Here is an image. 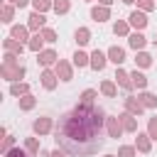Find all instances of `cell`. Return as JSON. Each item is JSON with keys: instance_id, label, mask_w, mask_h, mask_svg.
<instances>
[{"instance_id": "8d00e7d4", "label": "cell", "mask_w": 157, "mask_h": 157, "mask_svg": "<svg viewBox=\"0 0 157 157\" xmlns=\"http://www.w3.org/2000/svg\"><path fill=\"white\" fill-rule=\"evenodd\" d=\"M42 37H44V42H49V44H52V42H56V32H54V29H49V27H44V29H42Z\"/></svg>"}, {"instance_id": "4316f807", "label": "cell", "mask_w": 157, "mask_h": 157, "mask_svg": "<svg viewBox=\"0 0 157 157\" xmlns=\"http://www.w3.org/2000/svg\"><path fill=\"white\" fill-rule=\"evenodd\" d=\"M56 15H66L69 10H71V2L69 0H54V7H52Z\"/></svg>"}, {"instance_id": "f35d334b", "label": "cell", "mask_w": 157, "mask_h": 157, "mask_svg": "<svg viewBox=\"0 0 157 157\" xmlns=\"http://www.w3.org/2000/svg\"><path fill=\"white\" fill-rule=\"evenodd\" d=\"M12 7L15 5H5L2 7V22H12Z\"/></svg>"}, {"instance_id": "7c38bea8", "label": "cell", "mask_w": 157, "mask_h": 157, "mask_svg": "<svg viewBox=\"0 0 157 157\" xmlns=\"http://www.w3.org/2000/svg\"><path fill=\"white\" fill-rule=\"evenodd\" d=\"M108 61H113L115 66H120L125 61V49L123 47H110L108 49Z\"/></svg>"}, {"instance_id": "6da1fadb", "label": "cell", "mask_w": 157, "mask_h": 157, "mask_svg": "<svg viewBox=\"0 0 157 157\" xmlns=\"http://www.w3.org/2000/svg\"><path fill=\"white\" fill-rule=\"evenodd\" d=\"M105 113L101 105L93 103H78L76 108L66 110L56 128H54V142L71 157H93L103 147V132H105Z\"/></svg>"}, {"instance_id": "83f0119b", "label": "cell", "mask_w": 157, "mask_h": 157, "mask_svg": "<svg viewBox=\"0 0 157 157\" xmlns=\"http://www.w3.org/2000/svg\"><path fill=\"white\" fill-rule=\"evenodd\" d=\"M135 64H137V66H142V69H147V66L152 64V56H150L147 52H137V56H135Z\"/></svg>"}, {"instance_id": "5b68a950", "label": "cell", "mask_w": 157, "mask_h": 157, "mask_svg": "<svg viewBox=\"0 0 157 157\" xmlns=\"http://www.w3.org/2000/svg\"><path fill=\"white\" fill-rule=\"evenodd\" d=\"M105 61H108V54H103L101 49L91 52V69L93 71H103L105 69Z\"/></svg>"}, {"instance_id": "9c48e42d", "label": "cell", "mask_w": 157, "mask_h": 157, "mask_svg": "<svg viewBox=\"0 0 157 157\" xmlns=\"http://www.w3.org/2000/svg\"><path fill=\"white\" fill-rule=\"evenodd\" d=\"M44 22H47L44 12H37V10H34V12L29 15V22H27V27H29V29H34V32H39V29L44 27Z\"/></svg>"}, {"instance_id": "cb8c5ba5", "label": "cell", "mask_w": 157, "mask_h": 157, "mask_svg": "<svg viewBox=\"0 0 157 157\" xmlns=\"http://www.w3.org/2000/svg\"><path fill=\"white\" fill-rule=\"evenodd\" d=\"M42 44H44V37H42V34H39V32H37V34H34V37H32V39H29V42H27V47H29V49H32V52H37V54H39V52H42Z\"/></svg>"}, {"instance_id": "9a60e30c", "label": "cell", "mask_w": 157, "mask_h": 157, "mask_svg": "<svg viewBox=\"0 0 157 157\" xmlns=\"http://www.w3.org/2000/svg\"><path fill=\"white\" fill-rule=\"evenodd\" d=\"M125 108H128V113H132V115H142V110H145V105L140 103V98H125Z\"/></svg>"}, {"instance_id": "f6af8a7d", "label": "cell", "mask_w": 157, "mask_h": 157, "mask_svg": "<svg viewBox=\"0 0 157 157\" xmlns=\"http://www.w3.org/2000/svg\"><path fill=\"white\" fill-rule=\"evenodd\" d=\"M105 157H118V155H105Z\"/></svg>"}, {"instance_id": "5bb4252c", "label": "cell", "mask_w": 157, "mask_h": 157, "mask_svg": "<svg viewBox=\"0 0 157 157\" xmlns=\"http://www.w3.org/2000/svg\"><path fill=\"white\" fill-rule=\"evenodd\" d=\"M137 115H132V113H123L120 115V123H123V130H128V132H137V120H135Z\"/></svg>"}, {"instance_id": "7402d4cb", "label": "cell", "mask_w": 157, "mask_h": 157, "mask_svg": "<svg viewBox=\"0 0 157 157\" xmlns=\"http://www.w3.org/2000/svg\"><path fill=\"white\" fill-rule=\"evenodd\" d=\"M130 78H132V86H135V88H145V86H147V76H145V74H140L137 69L130 74Z\"/></svg>"}, {"instance_id": "d590c367", "label": "cell", "mask_w": 157, "mask_h": 157, "mask_svg": "<svg viewBox=\"0 0 157 157\" xmlns=\"http://www.w3.org/2000/svg\"><path fill=\"white\" fill-rule=\"evenodd\" d=\"M147 132H150V137H152V140H157V115H155V118H150V123H147Z\"/></svg>"}, {"instance_id": "ba28073f", "label": "cell", "mask_w": 157, "mask_h": 157, "mask_svg": "<svg viewBox=\"0 0 157 157\" xmlns=\"http://www.w3.org/2000/svg\"><path fill=\"white\" fill-rule=\"evenodd\" d=\"M128 44H130L135 52H142V49H145V44H147V37H145L142 32H132V34L128 37Z\"/></svg>"}, {"instance_id": "ac0fdd59", "label": "cell", "mask_w": 157, "mask_h": 157, "mask_svg": "<svg viewBox=\"0 0 157 157\" xmlns=\"http://www.w3.org/2000/svg\"><path fill=\"white\" fill-rule=\"evenodd\" d=\"M74 39H76V44H78V47L88 44V42H91V29H88V27H78V29L74 32Z\"/></svg>"}, {"instance_id": "f1b7e54d", "label": "cell", "mask_w": 157, "mask_h": 157, "mask_svg": "<svg viewBox=\"0 0 157 157\" xmlns=\"http://www.w3.org/2000/svg\"><path fill=\"white\" fill-rule=\"evenodd\" d=\"M32 7L37 12H47L49 7H54V0H32Z\"/></svg>"}, {"instance_id": "484cf974", "label": "cell", "mask_w": 157, "mask_h": 157, "mask_svg": "<svg viewBox=\"0 0 157 157\" xmlns=\"http://www.w3.org/2000/svg\"><path fill=\"white\" fill-rule=\"evenodd\" d=\"M140 103H142L145 108H155V105H157V96L145 91V93H140Z\"/></svg>"}, {"instance_id": "d6986e66", "label": "cell", "mask_w": 157, "mask_h": 157, "mask_svg": "<svg viewBox=\"0 0 157 157\" xmlns=\"http://www.w3.org/2000/svg\"><path fill=\"white\" fill-rule=\"evenodd\" d=\"M101 93H103V96H108V98H115V96H118V88H115V81H110V78H105V81L101 83Z\"/></svg>"}, {"instance_id": "1f68e13d", "label": "cell", "mask_w": 157, "mask_h": 157, "mask_svg": "<svg viewBox=\"0 0 157 157\" xmlns=\"http://www.w3.org/2000/svg\"><path fill=\"white\" fill-rule=\"evenodd\" d=\"M25 150H27L29 155H37V152H39V140H37V137H27V140H25Z\"/></svg>"}, {"instance_id": "ab89813d", "label": "cell", "mask_w": 157, "mask_h": 157, "mask_svg": "<svg viewBox=\"0 0 157 157\" xmlns=\"http://www.w3.org/2000/svg\"><path fill=\"white\" fill-rule=\"evenodd\" d=\"M12 145H15V137H10V135H7V137H5V142H2V155H5L7 150H12Z\"/></svg>"}, {"instance_id": "8fae6325", "label": "cell", "mask_w": 157, "mask_h": 157, "mask_svg": "<svg viewBox=\"0 0 157 157\" xmlns=\"http://www.w3.org/2000/svg\"><path fill=\"white\" fill-rule=\"evenodd\" d=\"M56 78H59L56 71H49V69L42 71V86H44L47 91H54V88H56Z\"/></svg>"}, {"instance_id": "f546056e", "label": "cell", "mask_w": 157, "mask_h": 157, "mask_svg": "<svg viewBox=\"0 0 157 157\" xmlns=\"http://www.w3.org/2000/svg\"><path fill=\"white\" fill-rule=\"evenodd\" d=\"M10 93H12V96H27V93H29V86H27V83H12V86H10Z\"/></svg>"}, {"instance_id": "44dd1931", "label": "cell", "mask_w": 157, "mask_h": 157, "mask_svg": "<svg viewBox=\"0 0 157 157\" xmlns=\"http://www.w3.org/2000/svg\"><path fill=\"white\" fill-rule=\"evenodd\" d=\"M74 66H78V69H81V66H91V56L78 49V52L74 54Z\"/></svg>"}, {"instance_id": "836d02e7", "label": "cell", "mask_w": 157, "mask_h": 157, "mask_svg": "<svg viewBox=\"0 0 157 157\" xmlns=\"http://www.w3.org/2000/svg\"><path fill=\"white\" fill-rule=\"evenodd\" d=\"M96 96H98V93H96L93 88H86V91L81 93V103H93V101H96Z\"/></svg>"}, {"instance_id": "60d3db41", "label": "cell", "mask_w": 157, "mask_h": 157, "mask_svg": "<svg viewBox=\"0 0 157 157\" xmlns=\"http://www.w3.org/2000/svg\"><path fill=\"white\" fill-rule=\"evenodd\" d=\"M27 2H32V0H10V5H15V7H25Z\"/></svg>"}, {"instance_id": "8992f818", "label": "cell", "mask_w": 157, "mask_h": 157, "mask_svg": "<svg viewBox=\"0 0 157 157\" xmlns=\"http://www.w3.org/2000/svg\"><path fill=\"white\" fill-rule=\"evenodd\" d=\"M56 76L61 78V81H71L74 78V69H71V64L69 61H56Z\"/></svg>"}, {"instance_id": "d4e9b609", "label": "cell", "mask_w": 157, "mask_h": 157, "mask_svg": "<svg viewBox=\"0 0 157 157\" xmlns=\"http://www.w3.org/2000/svg\"><path fill=\"white\" fill-rule=\"evenodd\" d=\"M2 47H5L7 52H15V54H22V42H17V39H12V37H10V39H5V42H2Z\"/></svg>"}, {"instance_id": "d6a6232c", "label": "cell", "mask_w": 157, "mask_h": 157, "mask_svg": "<svg viewBox=\"0 0 157 157\" xmlns=\"http://www.w3.org/2000/svg\"><path fill=\"white\" fill-rule=\"evenodd\" d=\"M135 150L137 147H132V145H123V147H118V157H135Z\"/></svg>"}, {"instance_id": "277c9868", "label": "cell", "mask_w": 157, "mask_h": 157, "mask_svg": "<svg viewBox=\"0 0 157 157\" xmlns=\"http://www.w3.org/2000/svg\"><path fill=\"white\" fill-rule=\"evenodd\" d=\"M128 22H130V25H132V27L140 32V29H145V27H147V22H150V20H147V15H145L142 10H135V12H130Z\"/></svg>"}, {"instance_id": "2e32d148", "label": "cell", "mask_w": 157, "mask_h": 157, "mask_svg": "<svg viewBox=\"0 0 157 157\" xmlns=\"http://www.w3.org/2000/svg\"><path fill=\"white\" fill-rule=\"evenodd\" d=\"M152 142V137H150V132H137V140H135V147L140 150V152H150V145Z\"/></svg>"}, {"instance_id": "b9f144b4", "label": "cell", "mask_w": 157, "mask_h": 157, "mask_svg": "<svg viewBox=\"0 0 157 157\" xmlns=\"http://www.w3.org/2000/svg\"><path fill=\"white\" fill-rule=\"evenodd\" d=\"M49 157H66V155H64V150H61V147H56V150H54Z\"/></svg>"}, {"instance_id": "e0dca14e", "label": "cell", "mask_w": 157, "mask_h": 157, "mask_svg": "<svg viewBox=\"0 0 157 157\" xmlns=\"http://www.w3.org/2000/svg\"><path fill=\"white\" fill-rule=\"evenodd\" d=\"M108 17H110V10H108L105 5L91 7V20H96V22H103V20H108Z\"/></svg>"}, {"instance_id": "603a6c76", "label": "cell", "mask_w": 157, "mask_h": 157, "mask_svg": "<svg viewBox=\"0 0 157 157\" xmlns=\"http://www.w3.org/2000/svg\"><path fill=\"white\" fill-rule=\"evenodd\" d=\"M113 32H115L118 37H125V34L130 32V22H125V20H118V22L113 25Z\"/></svg>"}, {"instance_id": "3957f363", "label": "cell", "mask_w": 157, "mask_h": 157, "mask_svg": "<svg viewBox=\"0 0 157 157\" xmlns=\"http://www.w3.org/2000/svg\"><path fill=\"white\" fill-rule=\"evenodd\" d=\"M105 132H108V137H120L123 135V123H120V118H105Z\"/></svg>"}, {"instance_id": "74e56055", "label": "cell", "mask_w": 157, "mask_h": 157, "mask_svg": "<svg viewBox=\"0 0 157 157\" xmlns=\"http://www.w3.org/2000/svg\"><path fill=\"white\" fill-rule=\"evenodd\" d=\"M137 7H140L142 12H152V10H155V2H152V0H137Z\"/></svg>"}, {"instance_id": "e575fe53", "label": "cell", "mask_w": 157, "mask_h": 157, "mask_svg": "<svg viewBox=\"0 0 157 157\" xmlns=\"http://www.w3.org/2000/svg\"><path fill=\"white\" fill-rule=\"evenodd\" d=\"M5 157H32L27 150H20V147H12V150H7L5 152Z\"/></svg>"}, {"instance_id": "30bf717a", "label": "cell", "mask_w": 157, "mask_h": 157, "mask_svg": "<svg viewBox=\"0 0 157 157\" xmlns=\"http://www.w3.org/2000/svg\"><path fill=\"white\" fill-rule=\"evenodd\" d=\"M115 81H118V86H123L125 91H132V88H135V86H132L130 74H128V71H123L120 66H118V71H115Z\"/></svg>"}, {"instance_id": "7a4b0ae2", "label": "cell", "mask_w": 157, "mask_h": 157, "mask_svg": "<svg viewBox=\"0 0 157 157\" xmlns=\"http://www.w3.org/2000/svg\"><path fill=\"white\" fill-rule=\"evenodd\" d=\"M25 76V66H20L17 61H12V64H2V78H7V81H17V78H22Z\"/></svg>"}, {"instance_id": "7bdbcfd3", "label": "cell", "mask_w": 157, "mask_h": 157, "mask_svg": "<svg viewBox=\"0 0 157 157\" xmlns=\"http://www.w3.org/2000/svg\"><path fill=\"white\" fill-rule=\"evenodd\" d=\"M98 2H101V5H105V7H108V5H110V2H113V0H98Z\"/></svg>"}, {"instance_id": "52a82bcc", "label": "cell", "mask_w": 157, "mask_h": 157, "mask_svg": "<svg viewBox=\"0 0 157 157\" xmlns=\"http://www.w3.org/2000/svg\"><path fill=\"white\" fill-rule=\"evenodd\" d=\"M32 130H34L37 135H47V132L52 130V118H47V115L37 118V120L32 123Z\"/></svg>"}, {"instance_id": "ffe728a7", "label": "cell", "mask_w": 157, "mask_h": 157, "mask_svg": "<svg viewBox=\"0 0 157 157\" xmlns=\"http://www.w3.org/2000/svg\"><path fill=\"white\" fill-rule=\"evenodd\" d=\"M27 29H29V27L15 25V27L10 29V37H12V39H17V42H25V39H27Z\"/></svg>"}, {"instance_id": "ee69618b", "label": "cell", "mask_w": 157, "mask_h": 157, "mask_svg": "<svg viewBox=\"0 0 157 157\" xmlns=\"http://www.w3.org/2000/svg\"><path fill=\"white\" fill-rule=\"evenodd\" d=\"M123 2H125V5H132V2H135V0H123Z\"/></svg>"}, {"instance_id": "4fadbf2b", "label": "cell", "mask_w": 157, "mask_h": 157, "mask_svg": "<svg viewBox=\"0 0 157 157\" xmlns=\"http://www.w3.org/2000/svg\"><path fill=\"white\" fill-rule=\"evenodd\" d=\"M56 61H59V56H56L54 49H42V52H39V64H42V66H52V64H56Z\"/></svg>"}, {"instance_id": "4dcf8cb0", "label": "cell", "mask_w": 157, "mask_h": 157, "mask_svg": "<svg viewBox=\"0 0 157 157\" xmlns=\"http://www.w3.org/2000/svg\"><path fill=\"white\" fill-rule=\"evenodd\" d=\"M34 103H37L34 96H29V93H27V96H20V108H22V110H32Z\"/></svg>"}]
</instances>
